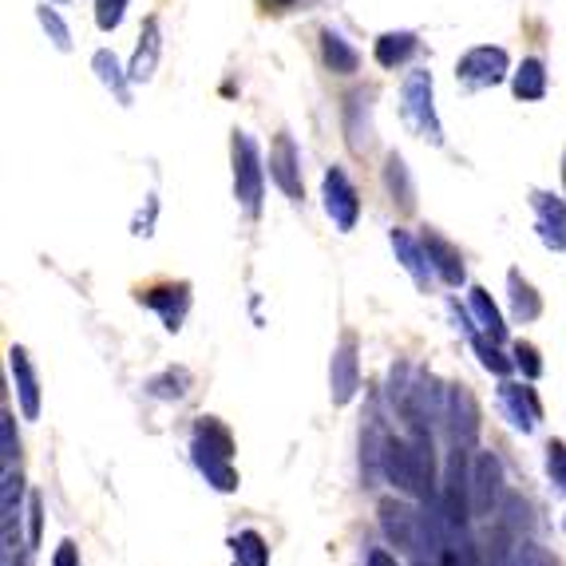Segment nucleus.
<instances>
[{"mask_svg":"<svg viewBox=\"0 0 566 566\" xmlns=\"http://www.w3.org/2000/svg\"><path fill=\"white\" fill-rule=\"evenodd\" d=\"M381 476L389 479L401 495L413 500H432L435 495V444L432 432H408V440L384 432L381 447Z\"/></svg>","mask_w":566,"mask_h":566,"instance_id":"nucleus-1","label":"nucleus"},{"mask_svg":"<svg viewBox=\"0 0 566 566\" xmlns=\"http://www.w3.org/2000/svg\"><path fill=\"white\" fill-rule=\"evenodd\" d=\"M190 459H195L198 476L210 488L230 495L238 491V468H234V432H230L218 416H202L190 432Z\"/></svg>","mask_w":566,"mask_h":566,"instance_id":"nucleus-2","label":"nucleus"},{"mask_svg":"<svg viewBox=\"0 0 566 566\" xmlns=\"http://www.w3.org/2000/svg\"><path fill=\"white\" fill-rule=\"evenodd\" d=\"M468 452L471 447L452 444V456L444 464V479H440V512H444L447 527L456 534H464L476 519L471 507V468H468Z\"/></svg>","mask_w":566,"mask_h":566,"instance_id":"nucleus-3","label":"nucleus"},{"mask_svg":"<svg viewBox=\"0 0 566 566\" xmlns=\"http://www.w3.org/2000/svg\"><path fill=\"white\" fill-rule=\"evenodd\" d=\"M261 190H266V171H261L258 143L246 131H234V198L246 214L261 210Z\"/></svg>","mask_w":566,"mask_h":566,"instance_id":"nucleus-4","label":"nucleus"},{"mask_svg":"<svg viewBox=\"0 0 566 566\" xmlns=\"http://www.w3.org/2000/svg\"><path fill=\"white\" fill-rule=\"evenodd\" d=\"M404 115L428 143H444V131H440L432 108V72H424V67L408 72V79H404Z\"/></svg>","mask_w":566,"mask_h":566,"instance_id":"nucleus-5","label":"nucleus"},{"mask_svg":"<svg viewBox=\"0 0 566 566\" xmlns=\"http://www.w3.org/2000/svg\"><path fill=\"white\" fill-rule=\"evenodd\" d=\"M503 503V459L495 452H476L471 459V507L479 519L500 512Z\"/></svg>","mask_w":566,"mask_h":566,"instance_id":"nucleus-6","label":"nucleus"},{"mask_svg":"<svg viewBox=\"0 0 566 566\" xmlns=\"http://www.w3.org/2000/svg\"><path fill=\"white\" fill-rule=\"evenodd\" d=\"M444 428H447V435H452V444L476 447V440H479V404H476V396H471L468 384H447Z\"/></svg>","mask_w":566,"mask_h":566,"instance_id":"nucleus-7","label":"nucleus"},{"mask_svg":"<svg viewBox=\"0 0 566 566\" xmlns=\"http://www.w3.org/2000/svg\"><path fill=\"white\" fill-rule=\"evenodd\" d=\"M500 408H503V416H507V424L522 435H531L534 428L543 424V404H539V396H534L531 381H507V377H503L500 381Z\"/></svg>","mask_w":566,"mask_h":566,"instance_id":"nucleus-8","label":"nucleus"},{"mask_svg":"<svg viewBox=\"0 0 566 566\" xmlns=\"http://www.w3.org/2000/svg\"><path fill=\"white\" fill-rule=\"evenodd\" d=\"M321 198H325V214L333 218L337 230H353L360 218V198L357 186L348 183V174L341 167H329L325 179H321Z\"/></svg>","mask_w":566,"mask_h":566,"instance_id":"nucleus-9","label":"nucleus"},{"mask_svg":"<svg viewBox=\"0 0 566 566\" xmlns=\"http://www.w3.org/2000/svg\"><path fill=\"white\" fill-rule=\"evenodd\" d=\"M507 72H512L507 52H503V48H491V44L471 48V52L456 64V76L464 79V84H471V87H495V84L507 79Z\"/></svg>","mask_w":566,"mask_h":566,"instance_id":"nucleus-10","label":"nucleus"},{"mask_svg":"<svg viewBox=\"0 0 566 566\" xmlns=\"http://www.w3.org/2000/svg\"><path fill=\"white\" fill-rule=\"evenodd\" d=\"M360 389V360H357V337H341L333 348V365H329V396L333 404H348Z\"/></svg>","mask_w":566,"mask_h":566,"instance_id":"nucleus-11","label":"nucleus"},{"mask_svg":"<svg viewBox=\"0 0 566 566\" xmlns=\"http://www.w3.org/2000/svg\"><path fill=\"white\" fill-rule=\"evenodd\" d=\"M447 313H452V321H456V329H464V337L471 341V348H476V357H479V365H483V369L488 372H495V377H512V369H515V357H503L500 353V341L495 337H488V333H483V329H476L471 325V317L464 313V309H459L456 302L447 305Z\"/></svg>","mask_w":566,"mask_h":566,"instance_id":"nucleus-12","label":"nucleus"},{"mask_svg":"<svg viewBox=\"0 0 566 566\" xmlns=\"http://www.w3.org/2000/svg\"><path fill=\"white\" fill-rule=\"evenodd\" d=\"M531 207H534V230H539L543 246H546V250L563 254L566 250V202H563V198H555V195L534 190Z\"/></svg>","mask_w":566,"mask_h":566,"instance_id":"nucleus-13","label":"nucleus"},{"mask_svg":"<svg viewBox=\"0 0 566 566\" xmlns=\"http://www.w3.org/2000/svg\"><path fill=\"white\" fill-rule=\"evenodd\" d=\"M381 531H384V539L396 543L401 551H416V539H420V515H416L404 500L389 495V500H381Z\"/></svg>","mask_w":566,"mask_h":566,"instance_id":"nucleus-14","label":"nucleus"},{"mask_svg":"<svg viewBox=\"0 0 566 566\" xmlns=\"http://www.w3.org/2000/svg\"><path fill=\"white\" fill-rule=\"evenodd\" d=\"M9 372H12V384H16L21 416L24 420H36V416H40V377H36V369H33L28 348H21V345L9 348Z\"/></svg>","mask_w":566,"mask_h":566,"instance_id":"nucleus-15","label":"nucleus"},{"mask_svg":"<svg viewBox=\"0 0 566 566\" xmlns=\"http://www.w3.org/2000/svg\"><path fill=\"white\" fill-rule=\"evenodd\" d=\"M270 179L278 186H282L285 198H294V202H302V159H297V147L290 135H278L273 139V151H270Z\"/></svg>","mask_w":566,"mask_h":566,"instance_id":"nucleus-16","label":"nucleus"},{"mask_svg":"<svg viewBox=\"0 0 566 566\" xmlns=\"http://www.w3.org/2000/svg\"><path fill=\"white\" fill-rule=\"evenodd\" d=\"M139 302L163 317V325L171 329V333H179V329H183V321H186V313H190V285H186V282L155 285V290H147V294L139 297Z\"/></svg>","mask_w":566,"mask_h":566,"instance_id":"nucleus-17","label":"nucleus"},{"mask_svg":"<svg viewBox=\"0 0 566 566\" xmlns=\"http://www.w3.org/2000/svg\"><path fill=\"white\" fill-rule=\"evenodd\" d=\"M424 254L428 261H432V273L440 278L444 285H464V278H468V270H464V258H459V250L452 246L447 238H440L435 230H428L424 238Z\"/></svg>","mask_w":566,"mask_h":566,"instance_id":"nucleus-18","label":"nucleus"},{"mask_svg":"<svg viewBox=\"0 0 566 566\" xmlns=\"http://www.w3.org/2000/svg\"><path fill=\"white\" fill-rule=\"evenodd\" d=\"M389 242H392V250H396V261H401L404 270H408V278H413L420 290L428 285V278H432V261H428V254H424V242H416L408 230H392L389 234Z\"/></svg>","mask_w":566,"mask_h":566,"instance_id":"nucleus-19","label":"nucleus"},{"mask_svg":"<svg viewBox=\"0 0 566 566\" xmlns=\"http://www.w3.org/2000/svg\"><path fill=\"white\" fill-rule=\"evenodd\" d=\"M495 566H555V558L546 555L534 539H512L503 531L500 551H495Z\"/></svg>","mask_w":566,"mask_h":566,"instance_id":"nucleus-20","label":"nucleus"},{"mask_svg":"<svg viewBox=\"0 0 566 566\" xmlns=\"http://www.w3.org/2000/svg\"><path fill=\"white\" fill-rule=\"evenodd\" d=\"M468 302H471V313H476L479 329H483V333H488V337H495V341H500V345H503V341H507V325H503L500 305L491 302V294H488V290H483V285H471Z\"/></svg>","mask_w":566,"mask_h":566,"instance_id":"nucleus-21","label":"nucleus"},{"mask_svg":"<svg viewBox=\"0 0 566 566\" xmlns=\"http://www.w3.org/2000/svg\"><path fill=\"white\" fill-rule=\"evenodd\" d=\"M155 64H159V21H147L139 36V48H135V60H131V79H151L155 76Z\"/></svg>","mask_w":566,"mask_h":566,"instance_id":"nucleus-22","label":"nucleus"},{"mask_svg":"<svg viewBox=\"0 0 566 566\" xmlns=\"http://www.w3.org/2000/svg\"><path fill=\"white\" fill-rule=\"evenodd\" d=\"M321 56H325V67L337 72V76H353L360 64V56L345 44V36L337 33H321Z\"/></svg>","mask_w":566,"mask_h":566,"instance_id":"nucleus-23","label":"nucleus"},{"mask_svg":"<svg viewBox=\"0 0 566 566\" xmlns=\"http://www.w3.org/2000/svg\"><path fill=\"white\" fill-rule=\"evenodd\" d=\"M230 555L234 566H270V546L258 531H238L230 539Z\"/></svg>","mask_w":566,"mask_h":566,"instance_id":"nucleus-24","label":"nucleus"},{"mask_svg":"<svg viewBox=\"0 0 566 566\" xmlns=\"http://www.w3.org/2000/svg\"><path fill=\"white\" fill-rule=\"evenodd\" d=\"M507 290H512V313H515V321H534V317L543 313V302H539V294L531 290V282H522L519 270L507 273Z\"/></svg>","mask_w":566,"mask_h":566,"instance_id":"nucleus-25","label":"nucleus"},{"mask_svg":"<svg viewBox=\"0 0 566 566\" xmlns=\"http://www.w3.org/2000/svg\"><path fill=\"white\" fill-rule=\"evenodd\" d=\"M91 67H96L99 84L108 87V91H115V99H120V103H131V91H127V76H123L120 60H115V56H111L108 48H99V52L91 56Z\"/></svg>","mask_w":566,"mask_h":566,"instance_id":"nucleus-26","label":"nucleus"},{"mask_svg":"<svg viewBox=\"0 0 566 566\" xmlns=\"http://www.w3.org/2000/svg\"><path fill=\"white\" fill-rule=\"evenodd\" d=\"M190 384H195V377L186 369H163L159 377L147 381V396H155V401H183Z\"/></svg>","mask_w":566,"mask_h":566,"instance_id":"nucleus-27","label":"nucleus"},{"mask_svg":"<svg viewBox=\"0 0 566 566\" xmlns=\"http://www.w3.org/2000/svg\"><path fill=\"white\" fill-rule=\"evenodd\" d=\"M413 52H416V33H384L381 40H377V48H372V56H377L381 67L404 64Z\"/></svg>","mask_w":566,"mask_h":566,"instance_id":"nucleus-28","label":"nucleus"},{"mask_svg":"<svg viewBox=\"0 0 566 566\" xmlns=\"http://www.w3.org/2000/svg\"><path fill=\"white\" fill-rule=\"evenodd\" d=\"M512 87H515V96L519 99H543L546 96V67H543V60H522L519 64V72H515V79H512Z\"/></svg>","mask_w":566,"mask_h":566,"instance_id":"nucleus-29","label":"nucleus"},{"mask_svg":"<svg viewBox=\"0 0 566 566\" xmlns=\"http://www.w3.org/2000/svg\"><path fill=\"white\" fill-rule=\"evenodd\" d=\"M384 183H389L392 198L401 202V210H413V207H416L413 179H408V167H404L401 155H389V163H384Z\"/></svg>","mask_w":566,"mask_h":566,"instance_id":"nucleus-30","label":"nucleus"},{"mask_svg":"<svg viewBox=\"0 0 566 566\" xmlns=\"http://www.w3.org/2000/svg\"><path fill=\"white\" fill-rule=\"evenodd\" d=\"M21 495H24V476L12 464V468H4V488H0V507H4V519L0 522L21 519Z\"/></svg>","mask_w":566,"mask_h":566,"instance_id":"nucleus-31","label":"nucleus"},{"mask_svg":"<svg viewBox=\"0 0 566 566\" xmlns=\"http://www.w3.org/2000/svg\"><path fill=\"white\" fill-rule=\"evenodd\" d=\"M36 16H40V28L48 33V40H52L60 52H67V48H72V33H67V24L60 21V12L48 9V4H40V9H36Z\"/></svg>","mask_w":566,"mask_h":566,"instance_id":"nucleus-32","label":"nucleus"},{"mask_svg":"<svg viewBox=\"0 0 566 566\" xmlns=\"http://www.w3.org/2000/svg\"><path fill=\"white\" fill-rule=\"evenodd\" d=\"M16 456H21V440H16V420H12V413L4 408V413H0V459H4V468H12V464H16Z\"/></svg>","mask_w":566,"mask_h":566,"instance_id":"nucleus-33","label":"nucleus"},{"mask_svg":"<svg viewBox=\"0 0 566 566\" xmlns=\"http://www.w3.org/2000/svg\"><path fill=\"white\" fill-rule=\"evenodd\" d=\"M546 476H551V488L566 495V444L563 440H551V444H546Z\"/></svg>","mask_w":566,"mask_h":566,"instance_id":"nucleus-34","label":"nucleus"},{"mask_svg":"<svg viewBox=\"0 0 566 566\" xmlns=\"http://www.w3.org/2000/svg\"><path fill=\"white\" fill-rule=\"evenodd\" d=\"M512 357H515V369H519L527 381H539V377H543V360H539V348L534 345L519 341V345L512 348Z\"/></svg>","mask_w":566,"mask_h":566,"instance_id":"nucleus-35","label":"nucleus"},{"mask_svg":"<svg viewBox=\"0 0 566 566\" xmlns=\"http://www.w3.org/2000/svg\"><path fill=\"white\" fill-rule=\"evenodd\" d=\"M123 9H127V0H96V24L103 33H115L123 21Z\"/></svg>","mask_w":566,"mask_h":566,"instance_id":"nucleus-36","label":"nucleus"},{"mask_svg":"<svg viewBox=\"0 0 566 566\" xmlns=\"http://www.w3.org/2000/svg\"><path fill=\"white\" fill-rule=\"evenodd\" d=\"M40 527H44V500L28 495V551L40 546Z\"/></svg>","mask_w":566,"mask_h":566,"instance_id":"nucleus-37","label":"nucleus"},{"mask_svg":"<svg viewBox=\"0 0 566 566\" xmlns=\"http://www.w3.org/2000/svg\"><path fill=\"white\" fill-rule=\"evenodd\" d=\"M52 566H79V546L72 543V539H64V543L56 546Z\"/></svg>","mask_w":566,"mask_h":566,"instance_id":"nucleus-38","label":"nucleus"},{"mask_svg":"<svg viewBox=\"0 0 566 566\" xmlns=\"http://www.w3.org/2000/svg\"><path fill=\"white\" fill-rule=\"evenodd\" d=\"M369 566H401V563H396V555H389V551H369Z\"/></svg>","mask_w":566,"mask_h":566,"instance_id":"nucleus-39","label":"nucleus"},{"mask_svg":"<svg viewBox=\"0 0 566 566\" xmlns=\"http://www.w3.org/2000/svg\"><path fill=\"white\" fill-rule=\"evenodd\" d=\"M270 9H290V4H297V0H266Z\"/></svg>","mask_w":566,"mask_h":566,"instance_id":"nucleus-40","label":"nucleus"},{"mask_svg":"<svg viewBox=\"0 0 566 566\" xmlns=\"http://www.w3.org/2000/svg\"><path fill=\"white\" fill-rule=\"evenodd\" d=\"M563 183H566V155H563Z\"/></svg>","mask_w":566,"mask_h":566,"instance_id":"nucleus-41","label":"nucleus"},{"mask_svg":"<svg viewBox=\"0 0 566 566\" xmlns=\"http://www.w3.org/2000/svg\"><path fill=\"white\" fill-rule=\"evenodd\" d=\"M563 527H566V519H563Z\"/></svg>","mask_w":566,"mask_h":566,"instance_id":"nucleus-42","label":"nucleus"}]
</instances>
